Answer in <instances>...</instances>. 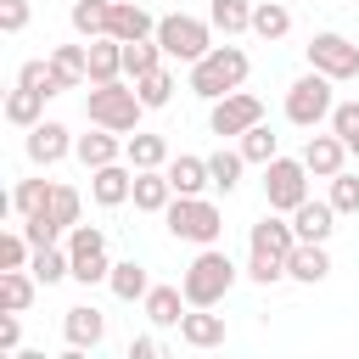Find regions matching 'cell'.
<instances>
[{
    "label": "cell",
    "mask_w": 359,
    "mask_h": 359,
    "mask_svg": "<svg viewBox=\"0 0 359 359\" xmlns=\"http://www.w3.org/2000/svg\"><path fill=\"white\" fill-rule=\"evenodd\" d=\"M241 79H247V50H236V45H219V50H208L202 62H191V90L208 95V101L241 90Z\"/></svg>",
    "instance_id": "6da1fadb"
},
{
    "label": "cell",
    "mask_w": 359,
    "mask_h": 359,
    "mask_svg": "<svg viewBox=\"0 0 359 359\" xmlns=\"http://www.w3.org/2000/svg\"><path fill=\"white\" fill-rule=\"evenodd\" d=\"M84 112H90V123H101V129H135V123H140V112H146V101H140V90H129V84L107 79V84H95V90H90Z\"/></svg>",
    "instance_id": "7a4b0ae2"
},
{
    "label": "cell",
    "mask_w": 359,
    "mask_h": 359,
    "mask_svg": "<svg viewBox=\"0 0 359 359\" xmlns=\"http://www.w3.org/2000/svg\"><path fill=\"white\" fill-rule=\"evenodd\" d=\"M230 280H236V264L224 258V252H196L191 258V269H185V303H196V309H208V303H219L224 292H230Z\"/></svg>",
    "instance_id": "3957f363"
},
{
    "label": "cell",
    "mask_w": 359,
    "mask_h": 359,
    "mask_svg": "<svg viewBox=\"0 0 359 359\" xmlns=\"http://www.w3.org/2000/svg\"><path fill=\"white\" fill-rule=\"evenodd\" d=\"M325 112H331V73L314 67V73H303V79L286 90V118L303 123V129H314Z\"/></svg>",
    "instance_id": "277c9868"
},
{
    "label": "cell",
    "mask_w": 359,
    "mask_h": 359,
    "mask_svg": "<svg viewBox=\"0 0 359 359\" xmlns=\"http://www.w3.org/2000/svg\"><path fill=\"white\" fill-rule=\"evenodd\" d=\"M219 224H224L219 208L202 202V196H180V202H168V230H174L180 241H202V247H208V241L219 236Z\"/></svg>",
    "instance_id": "5b68a950"
},
{
    "label": "cell",
    "mask_w": 359,
    "mask_h": 359,
    "mask_svg": "<svg viewBox=\"0 0 359 359\" xmlns=\"http://www.w3.org/2000/svg\"><path fill=\"white\" fill-rule=\"evenodd\" d=\"M157 45L168 50V56H185V62H202L213 45H208V22H196V17H163L157 22Z\"/></svg>",
    "instance_id": "8992f818"
},
{
    "label": "cell",
    "mask_w": 359,
    "mask_h": 359,
    "mask_svg": "<svg viewBox=\"0 0 359 359\" xmlns=\"http://www.w3.org/2000/svg\"><path fill=\"white\" fill-rule=\"evenodd\" d=\"M309 163H292V157H269L264 163V196H269V208H297L303 196H309Z\"/></svg>",
    "instance_id": "52a82bcc"
},
{
    "label": "cell",
    "mask_w": 359,
    "mask_h": 359,
    "mask_svg": "<svg viewBox=\"0 0 359 359\" xmlns=\"http://www.w3.org/2000/svg\"><path fill=\"white\" fill-rule=\"evenodd\" d=\"M67 258H73V280H101V275H112V264H107V236L95 230V224H73V241H67Z\"/></svg>",
    "instance_id": "ba28073f"
},
{
    "label": "cell",
    "mask_w": 359,
    "mask_h": 359,
    "mask_svg": "<svg viewBox=\"0 0 359 359\" xmlns=\"http://www.w3.org/2000/svg\"><path fill=\"white\" fill-rule=\"evenodd\" d=\"M309 67H320L331 79H353L359 73V45L342 39V34H314L309 39Z\"/></svg>",
    "instance_id": "9c48e42d"
},
{
    "label": "cell",
    "mask_w": 359,
    "mask_h": 359,
    "mask_svg": "<svg viewBox=\"0 0 359 359\" xmlns=\"http://www.w3.org/2000/svg\"><path fill=\"white\" fill-rule=\"evenodd\" d=\"M213 135H247L252 123H264V101L258 95H247V90H230V95H219L213 101Z\"/></svg>",
    "instance_id": "30bf717a"
},
{
    "label": "cell",
    "mask_w": 359,
    "mask_h": 359,
    "mask_svg": "<svg viewBox=\"0 0 359 359\" xmlns=\"http://www.w3.org/2000/svg\"><path fill=\"white\" fill-rule=\"evenodd\" d=\"M292 247H297V230L286 224V219H275V213H264L258 224H252V252H264V258H292Z\"/></svg>",
    "instance_id": "8fae6325"
},
{
    "label": "cell",
    "mask_w": 359,
    "mask_h": 359,
    "mask_svg": "<svg viewBox=\"0 0 359 359\" xmlns=\"http://www.w3.org/2000/svg\"><path fill=\"white\" fill-rule=\"evenodd\" d=\"M342 157H348V140L331 129V135H309V146H303V163H309V174H342Z\"/></svg>",
    "instance_id": "7c38bea8"
},
{
    "label": "cell",
    "mask_w": 359,
    "mask_h": 359,
    "mask_svg": "<svg viewBox=\"0 0 359 359\" xmlns=\"http://www.w3.org/2000/svg\"><path fill=\"white\" fill-rule=\"evenodd\" d=\"M286 275H297V280H325L331 275V252H325V241H297L292 247V258H286Z\"/></svg>",
    "instance_id": "4fadbf2b"
},
{
    "label": "cell",
    "mask_w": 359,
    "mask_h": 359,
    "mask_svg": "<svg viewBox=\"0 0 359 359\" xmlns=\"http://www.w3.org/2000/svg\"><path fill=\"white\" fill-rule=\"evenodd\" d=\"M84 56H90V79H95V84H107V79H118V67H123V39L95 34V39L84 45Z\"/></svg>",
    "instance_id": "5bb4252c"
},
{
    "label": "cell",
    "mask_w": 359,
    "mask_h": 359,
    "mask_svg": "<svg viewBox=\"0 0 359 359\" xmlns=\"http://www.w3.org/2000/svg\"><path fill=\"white\" fill-rule=\"evenodd\" d=\"M331 213H337L331 202H309V196H303V202L292 208V230H297V241H325V236H331Z\"/></svg>",
    "instance_id": "9a60e30c"
},
{
    "label": "cell",
    "mask_w": 359,
    "mask_h": 359,
    "mask_svg": "<svg viewBox=\"0 0 359 359\" xmlns=\"http://www.w3.org/2000/svg\"><path fill=\"white\" fill-rule=\"evenodd\" d=\"M168 196H174L168 168H163V174H157V168H135V208L157 213V208H168Z\"/></svg>",
    "instance_id": "2e32d148"
},
{
    "label": "cell",
    "mask_w": 359,
    "mask_h": 359,
    "mask_svg": "<svg viewBox=\"0 0 359 359\" xmlns=\"http://www.w3.org/2000/svg\"><path fill=\"white\" fill-rule=\"evenodd\" d=\"M107 34L129 45V39H146V34H157V22H151V17L140 11V6H129V0H118V6H112V28H107Z\"/></svg>",
    "instance_id": "e0dca14e"
},
{
    "label": "cell",
    "mask_w": 359,
    "mask_h": 359,
    "mask_svg": "<svg viewBox=\"0 0 359 359\" xmlns=\"http://www.w3.org/2000/svg\"><path fill=\"white\" fill-rule=\"evenodd\" d=\"M62 151H67V129H62L56 118L34 123V135H28V157H34V163H56Z\"/></svg>",
    "instance_id": "ac0fdd59"
},
{
    "label": "cell",
    "mask_w": 359,
    "mask_h": 359,
    "mask_svg": "<svg viewBox=\"0 0 359 359\" xmlns=\"http://www.w3.org/2000/svg\"><path fill=\"white\" fill-rule=\"evenodd\" d=\"M90 191H95V202H101V208H118L123 196H135V180H129V174H123L118 163H101V168H95V185H90Z\"/></svg>",
    "instance_id": "d6986e66"
},
{
    "label": "cell",
    "mask_w": 359,
    "mask_h": 359,
    "mask_svg": "<svg viewBox=\"0 0 359 359\" xmlns=\"http://www.w3.org/2000/svg\"><path fill=\"white\" fill-rule=\"evenodd\" d=\"M168 180H174V191H180V196H196L202 185H213L208 157H174V163H168Z\"/></svg>",
    "instance_id": "ffe728a7"
},
{
    "label": "cell",
    "mask_w": 359,
    "mask_h": 359,
    "mask_svg": "<svg viewBox=\"0 0 359 359\" xmlns=\"http://www.w3.org/2000/svg\"><path fill=\"white\" fill-rule=\"evenodd\" d=\"M50 67H56L62 90H73V84L90 79V56H84V45H62V50H50Z\"/></svg>",
    "instance_id": "44dd1931"
},
{
    "label": "cell",
    "mask_w": 359,
    "mask_h": 359,
    "mask_svg": "<svg viewBox=\"0 0 359 359\" xmlns=\"http://www.w3.org/2000/svg\"><path fill=\"white\" fill-rule=\"evenodd\" d=\"M180 337H185L191 348H219V342H224V320H219V314H185V320H180Z\"/></svg>",
    "instance_id": "7402d4cb"
},
{
    "label": "cell",
    "mask_w": 359,
    "mask_h": 359,
    "mask_svg": "<svg viewBox=\"0 0 359 359\" xmlns=\"http://www.w3.org/2000/svg\"><path fill=\"white\" fill-rule=\"evenodd\" d=\"M180 297H185V286H151L146 292V314L157 320V325H180L185 314H180Z\"/></svg>",
    "instance_id": "603a6c76"
},
{
    "label": "cell",
    "mask_w": 359,
    "mask_h": 359,
    "mask_svg": "<svg viewBox=\"0 0 359 359\" xmlns=\"http://www.w3.org/2000/svg\"><path fill=\"white\" fill-rule=\"evenodd\" d=\"M67 342H73V348H95V342H101V314H95L90 303L67 309Z\"/></svg>",
    "instance_id": "cb8c5ba5"
},
{
    "label": "cell",
    "mask_w": 359,
    "mask_h": 359,
    "mask_svg": "<svg viewBox=\"0 0 359 359\" xmlns=\"http://www.w3.org/2000/svg\"><path fill=\"white\" fill-rule=\"evenodd\" d=\"M73 28L79 34H107L112 28V0H73Z\"/></svg>",
    "instance_id": "d4e9b609"
},
{
    "label": "cell",
    "mask_w": 359,
    "mask_h": 359,
    "mask_svg": "<svg viewBox=\"0 0 359 359\" xmlns=\"http://www.w3.org/2000/svg\"><path fill=\"white\" fill-rule=\"evenodd\" d=\"M292 28V11L280 6V0H264V6H252V34H264V39H280Z\"/></svg>",
    "instance_id": "484cf974"
},
{
    "label": "cell",
    "mask_w": 359,
    "mask_h": 359,
    "mask_svg": "<svg viewBox=\"0 0 359 359\" xmlns=\"http://www.w3.org/2000/svg\"><path fill=\"white\" fill-rule=\"evenodd\" d=\"M118 129H101V135H79V157L84 168H101V163H118Z\"/></svg>",
    "instance_id": "4316f807"
},
{
    "label": "cell",
    "mask_w": 359,
    "mask_h": 359,
    "mask_svg": "<svg viewBox=\"0 0 359 359\" xmlns=\"http://www.w3.org/2000/svg\"><path fill=\"white\" fill-rule=\"evenodd\" d=\"M123 151H129V163H135V168H163V157H168L163 135H140V129L129 135V146H123Z\"/></svg>",
    "instance_id": "83f0119b"
},
{
    "label": "cell",
    "mask_w": 359,
    "mask_h": 359,
    "mask_svg": "<svg viewBox=\"0 0 359 359\" xmlns=\"http://www.w3.org/2000/svg\"><path fill=\"white\" fill-rule=\"evenodd\" d=\"M135 90H140L146 107H168V95H174V73H168V67H151V73L135 79Z\"/></svg>",
    "instance_id": "f1b7e54d"
},
{
    "label": "cell",
    "mask_w": 359,
    "mask_h": 359,
    "mask_svg": "<svg viewBox=\"0 0 359 359\" xmlns=\"http://www.w3.org/2000/svg\"><path fill=\"white\" fill-rule=\"evenodd\" d=\"M39 101H45L39 90H28V84H17V90L6 95V118H11V123H39Z\"/></svg>",
    "instance_id": "f546056e"
},
{
    "label": "cell",
    "mask_w": 359,
    "mask_h": 359,
    "mask_svg": "<svg viewBox=\"0 0 359 359\" xmlns=\"http://www.w3.org/2000/svg\"><path fill=\"white\" fill-rule=\"evenodd\" d=\"M241 168H247V151H213V157H208V174H213L219 191H230V185L241 180Z\"/></svg>",
    "instance_id": "4dcf8cb0"
},
{
    "label": "cell",
    "mask_w": 359,
    "mask_h": 359,
    "mask_svg": "<svg viewBox=\"0 0 359 359\" xmlns=\"http://www.w3.org/2000/svg\"><path fill=\"white\" fill-rule=\"evenodd\" d=\"M62 275H73V258H67V252H56V241H50V247H39V252H34V280H45V286H50V280H62Z\"/></svg>",
    "instance_id": "1f68e13d"
},
{
    "label": "cell",
    "mask_w": 359,
    "mask_h": 359,
    "mask_svg": "<svg viewBox=\"0 0 359 359\" xmlns=\"http://www.w3.org/2000/svg\"><path fill=\"white\" fill-rule=\"evenodd\" d=\"M107 280H112V292H118V297H146V292H151V286H146V269H140L135 258H129V264H112V275H107Z\"/></svg>",
    "instance_id": "d6a6232c"
},
{
    "label": "cell",
    "mask_w": 359,
    "mask_h": 359,
    "mask_svg": "<svg viewBox=\"0 0 359 359\" xmlns=\"http://www.w3.org/2000/svg\"><path fill=\"white\" fill-rule=\"evenodd\" d=\"M213 28H224V34L252 28V6L247 0H213Z\"/></svg>",
    "instance_id": "836d02e7"
},
{
    "label": "cell",
    "mask_w": 359,
    "mask_h": 359,
    "mask_svg": "<svg viewBox=\"0 0 359 359\" xmlns=\"http://www.w3.org/2000/svg\"><path fill=\"white\" fill-rule=\"evenodd\" d=\"M157 50H163V45H151V39H129V45H123V73H129V79L151 73V67H157Z\"/></svg>",
    "instance_id": "e575fe53"
},
{
    "label": "cell",
    "mask_w": 359,
    "mask_h": 359,
    "mask_svg": "<svg viewBox=\"0 0 359 359\" xmlns=\"http://www.w3.org/2000/svg\"><path fill=\"white\" fill-rule=\"evenodd\" d=\"M50 191H56L50 180H22V185H17V196H11V208L28 219V213H39V208L50 202Z\"/></svg>",
    "instance_id": "d590c367"
},
{
    "label": "cell",
    "mask_w": 359,
    "mask_h": 359,
    "mask_svg": "<svg viewBox=\"0 0 359 359\" xmlns=\"http://www.w3.org/2000/svg\"><path fill=\"white\" fill-rule=\"evenodd\" d=\"M28 297H34V280H28L22 269H6V275H0V303L17 314V309H28Z\"/></svg>",
    "instance_id": "8d00e7d4"
},
{
    "label": "cell",
    "mask_w": 359,
    "mask_h": 359,
    "mask_svg": "<svg viewBox=\"0 0 359 359\" xmlns=\"http://www.w3.org/2000/svg\"><path fill=\"white\" fill-rule=\"evenodd\" d=\"M17 84H28V90H39V95H56V90H62V79H56V67H50V62H22Z\"/></svg>",
    "instance_id": "74e56055"
},
{
    "label": "cell",
    "mask_w": 359,
    "mask_h": 359,
    "mask_svg": "<svg viewBox=\"0 0 359 359\" xmlns=\"http://www.w3.org/2000/svg\"><path fill=\"white\" fill-rule=\"evenodd\" d=\"M62 230H67V224H62V219H50L45 208H39V213H28V224H22V236H28L34 247H50V241H56Z\"/></svg>",
    "instance_id": "f35d334b"
},
{
    "label": "cell",
    "mask_w": 359,
    "mask_h": 359,
    "mask_svg": "<svg viewBox=\"0 0 359 359\" xmlns=\"http://www.w3.org/2000/svg\"><path fill=\"white\" fill-rule=\"evenodd\" d=\"M331 208L359 213V174H331Z\"/></svg>",
    "instance_id": "ab89813d"
},
{
    "label": "cell",
    "mask_w": 359,
    "mask_h": 359,
    "mask_svg": "<svg viewBox=\"0 0 359 359\" xmlns=\"http://www.w3.org/2000/svg\"><path fill=\"white\" fill-rule=\"evenodd\" d=\"M331 129L348 140V151H359V101H342V107H331Z\"/></svg>",
    "instance_id": "60d3db41"
},
{
    "label": "cell",
    "mask_w": 359,
    "mask_h": 359,
    "mask_svg": "<svg viewBox=\"0 0 359 359\" xmlns=\"http://www.w3.org/2000/svg\"><path fill=\"white\" fill-rule=\"evenodd\" d=\"M241 151H247V163H269V157H275V135H269L264 123H252V129L241 135Z\"/></svg>",
    "instance_id": "b9f144b4"
},
{
    "label": "cell",
    "mask_w": 359,
    "mask_h": 359,
    "mask_svg": "<svg viewBox=\"0 0 359 359\" xmlns=\"http://www.w3.org/2000/svg\"><path fill=\"white\" fill-rule=\"evenodd\" d=\"M45 213L62 219V224H79V191H73V185H56L50 202H45Z\"/></svg>",
    "instance_id": "7bdbcfd3"
},
{
    "label": "cell",
    "mask_w": 359,
    "mask_h": 359,
    "mask_svg": "<svg viewBox=\"0 0 359 359\" xmlns=\"http://www.w3.org/2000/svg\"><path fill=\"white\" fill-rule=\"evenodd\" d=\"M22 258H28V236L6 230V236H0V269H22Z\"/></svg>",
    "instance_id": "ee69618b"
},
{
    "label": "cell",
    "mask_w": 359,
    "mask_h": 359,
    "mask_svg": "<svg viewBox=\"0 0 359 359\" xmlns=\"http://www.w3.org/2000/svg\"><path fill=\"white\" fill-rule=\"evenodd\" d=\"M247 275H252L258 286H275V280L286 275V264H280V258H264V252H252V264H247Z\"/></svg>",
    "instance_id": "f6af8a7d"
},
{
    "label": "cell",
    "mask_w": 359,
    "mask_h": 359,
    "mask_svg": "<svg viewBox=\"0 0 359 359\" xmlns=\"http://www.w3.org/2000/svg\"><path fill=\"white\" fill-rule=\"evenodd\" d=\"M22 22H28V0H0V28L17 34Z\"/></svg>",
    "instance_id": "bcb514c9"
},
{
    "label": "cell",
    "mask_w": 359,
    "mask_h": 359,
    "mask_svg": "<svg viewBox=\"0 0 359 359\" xmlns=\"http://www.w3.org/2000/svg\"><path fill=\"white\" fill-rule=\"evenodd\" d=\"M129 359H157V342H151V337H135V342H129Z\"/></svg>",
    "instance_id": "7dc6e473"
},
{
    "label": "cell",
    "mask_w": 359,
    "mask_h": 359,
    "mask_svg": "<svg viewBox=\"0 0 359 359\" xmlns=\"http://www.w3.org/2000/svg\"><path fill=\"white\" fill-rule=\"evenodd\" d=\"M0 348H17V320H11V314L0 320Z\"/></svg>",
    "instance_id": "c3c4849f"
}]
</instances>
